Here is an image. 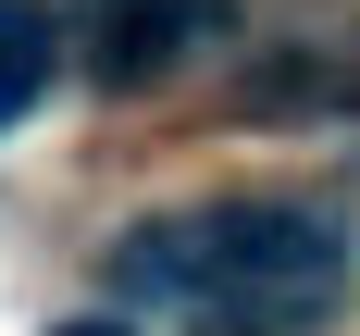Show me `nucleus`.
Listing matches in <instances>:
<instances>
[{"label": "nucleus", "mask_w": 360, "mask_h": 336, "mask_svg": "<svg viewBox=\"0 0 360 336\" xmlns=\"http://www.w3.org/2000/svg\"><path fill=\"white\" fill-rule=\"evenodd\" d=\"M112 299L174 311L199 336H311L348 299V249H335L323 199H199V212H149L112 249Z\"/></svg>", "instance_id": "nucleus-1"}, {"label": "nucleus", "mask_w": 360, "mask_h": 336, "mask_svg": "<svg viewBox=\"0 0 360 336\" xmlns=\"http://www.w3.org/2000/svg\"><path fill=\"white\" fill-rule=\"evenodd\" d=\"M199 37H212L199 0H100V25H87V75H100V87H162Z\"/></svg>", "instance_id": "nucleus-2"}, {"label": "nucleus", "mask_w": 360, "mask_h": 336, "mask_svg": "<svg viewBox=\"0 0 360 336\" xmlns=\"http://www.w3.org/2000/svg\"><path fill=\"white\" fill-rule=\"evenodd\" d=\"M50 75H63V25L37 0H0V125H25L50 100Z\"/></svg>", "instance_id": "nucleus-3"}, {"label": "nucleus", "mask_w": 360, "mask_h": 336, "mask_svg": "<svg viewBox=\"0 0 360 336\" xmlns=\"http://www.w3.org/2000/svg\"><path fill=\"white\" fill-rule=\"evenodd\" d=\"M50 336H124V324H100V311H87V324H50Z\"/></svg>", "instance_id": "nucleus-4"}]
</instances>
